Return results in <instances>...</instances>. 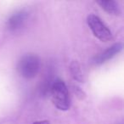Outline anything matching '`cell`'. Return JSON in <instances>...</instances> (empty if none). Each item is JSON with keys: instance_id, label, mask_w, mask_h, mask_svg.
<instances>
[{"instance_id": "cell-6", "label": "cell", "mask_w": 124, "mask_h": 124, "mask_svg": "<svg viewBox=\"0 0 124 124\" xmlns=\"http://www.w3.org/2000/svg\"><path fill=\"white\" fill-rule=\"evenodd\" d=\"M97 4H98L105 12H107L110 15L117 16L122 14V10H121L120 6H119V4H117L116 1H113V0H108V1L100 0V1L97 2Z\"/></svg>"}, {"instance_id": "cell-8", "label": "cell", "mask_w": 124, "mask_h": 124, "mask_svg": "<svg viewBox=\"0 0 124 124\" xmlns=\"http://www.w3.org/2000/svg\"><path fill=\"white\" fill-rule=\"evenodd\" d=\"M73 88H74L73 89H74L75 93H76L77 96H78V98L81 99V100H83V99H84V98H85V93H84V92H83V90H82L81 88H79V87L74 86Z\"/></svg>"}, {"instance_id": "cell-9", "label": "cell", "mask_w": 124, "mask_h": 124, "mask_svg": "<svg viewBox=\"0 0 124 124\" xmlns=\"http://www.w3.org/2000/svg\"><path fill=\"white\" fill-rule=\"evenodd\" d=\"M32 124H50V122L48 120H41V121H37V122H34Z\"/></svg>"}, {"instance_id": "cell-5", "label": "cell", "mask_w": 124, "mask_h": 124, "mask_svg": "<svg viewBox=\"0 0 124 124\" xmlns=\"http://www.w3.org/2000/svg\"><path fill=\"white\" fill-rule=\"evenodd\" d=\"M122 43H116L115 44L111 45L110 47H109L107 49H105L104 52H102L101 54L96 56L93 60L94 63L96 65H101L105 62H106L107 60H110L113 57H115L117 54H119L122 50Z\"/></svg>"}, {"instance_id": "cell-4", "label": "cell", "mask_w": 124, "mask_h": 124, "mask_svg": "<svg viewBox=\"0 0 124 124\" xmlns=\"http://www.w3.org/2000/svg\"><path fill=\"white\" fill-rule=\"evenodd\" d=\"M29 13L25 9L16 11L7 21V27L9 31H18L25 26L26 22L27 21Z\"/></svg>"}, {"instance_id": "cell-3", "label": "cell", "mask_w": 124, "mask_h": 124, "mask_svg": "<svg viewBox=\"0 0 124 124\" xmlns=\"http://www.w3.org/2000/svg\"><path fill=\"white\" fill-rule=\"evenodd\" d=\"M87 22L93 34L101 42H109L112 39V33L110 30L99 16L89 15L87 18Z\"/></svg>"}, {"instance_id": "cell-7", "label": "cell", "mask_w": 124, "mask_h": 124, "mask_svg": "<svg viewBox=\"0 0 124 124\" xmlns=\"http://www.w3.org/2000/svg\"><path fill=\"white\" fill-rule=\"evenodd\" d=\"M70 71L71 74L72 76V78H74V80H76L77 82L79 83H83V74L82 71L81 66H80L79 63L76 60H73L70 65Z\"/></svg>"}, {"instance_id": "cell-2", "label": "cell", "mask_w": 124, "mask_h": 124, "mask_svg": "<svg viewBox=\"0 0 124 124\" xmlns=\"http://www.w3.org/2000/svg\"><path fill=\"white\" fill-rule=\"evenodd\" d=\"M41 60L35 54H26L17 63V71L20 76L26 79H32L39 72Z\"/></svg>"}, {"instance_id": "cell-1", "label": "cell", "mask_w": 124, "mask_h": 124, "mask_svg": "<svg viewBox=\"0 0 124 124\" xmlns=\"http://www.w3.org/2000/svg\"><path fill=\"white\" fill-rule=\"evenodd\" d=\"M51 100L54 105L60 110H68L71 105L68 88L64 81L56 79L50 88Z\"/></svg>"}]
</instances>
